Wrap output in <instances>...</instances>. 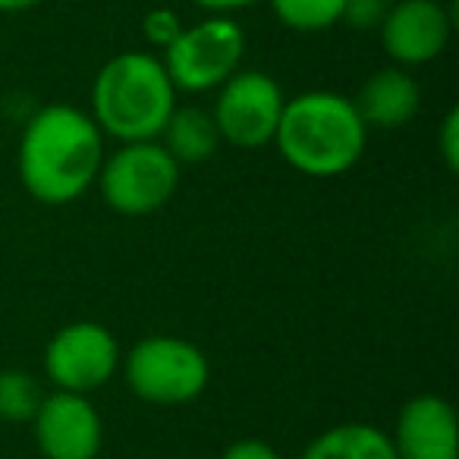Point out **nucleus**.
<instances>
[{
    "label": "nucleus",
    "instance_id": "nucleus-1",
    "mask_svg": "<svg viewBox=\"0 0 459 459\" xmlns=\"http://www.w3.org/2000/svg\"><path fill=\"white\" fill-rule=\"evenodd\" d=\"M104 133L73 104H48L20 139V179L45 204H70L95 186L104 164Z\"/></svg>",
    "mask_w": 459,
    "mask_h": 459
},
{
    "label": "nucleus",
    "instance_id": "nucleus-2",
    "mask_svg": "<svg viewBox=\"0 0 459 459\" xmlns=\"http://www.w3.org/2000/svg\"><path fill=\"white\" fill-rule=\"evenodd\" d=\"M274 145L293 170L315 179L343 177L362 160L368 126L352 98L337 91H302L287 98Z\"/></svg>",
    "mask_w": 459,
    "mask_h": 459
},
{
    "label": "nucleus",
    "instance_id": "nucleus-3",
    "mask_svg": "<svg viewBox=\"0 0 459 459\" xmlns=\"http://www.w3.org/2000/svg\"><path fill=\"white\" fill-rule=\"evenodd\" d=\"M164 64L154 54L123 51L98 70L91 85V120L117 142H152L177 108Z\"/></svg>",
    "mask_w": 459,
    "mask_h": 459
},
{
    "label": "nucleus",
    "instance_id": "nucleus-4",
    "mask_svg": "<svg viewBox=\"0 0 459 459\" xmlns=\"http://www.w3.org/2000/svg\"><path fill=\"white\" fill-rule=\"evenodd\" d=\"M123 377L152 406H183L204 394L211 381L208 356L192 340L173 333L145 337L120 359Z\"/></svg>",
    "mask_w": 459,
    "mask_h": 459
},
{
    "label": "nucleus",
    "instance_id": "nucleus-5",
    "mask_svg": "<svg viewBox=\"0 0 459 459\" xmlns=\"http://www.w3.org/2000/svg\"><path fill=\"white\" fill-rule=\"evenodd\" d=\"M95 183L117 214L148 217L173 198L179 186V164L158 139L126 142L104 158Z\"/></svg>",
    "mask_w": 459,
    "mask_h": 459
},
{
    "label": "nucleus",
    "instance_id": "nucleus-6",
    "mask_svg": "<svg viewBox=\"0 0 459 459\" xmlns=\"http://www.w3.org/2000/svg\"><path fill=\"white\" fill-rule=\"evenodd\" d=\"M246 54V35L233 16H208L195 26L183 29L179 39L164 51L167 76L173 89L202 95L221 89L233 73H239V60Z\"/></svg>",
    "mask_w": 459,
    "mask_h": 459
},
{
    "label": "nucleus",
    "instance_id": "nucleus-7",
    "mask_svg": "<svg viewBox=\"0 0 459 459\" xmlns=\"http://www.w3.org/2000/svg\"><path fill=\"white\" fill-rule=\"evenodd\" d=\"M283 104H287V98H283V89L274 76L243 70L233 73L217 89L211 117H214L221 142H230L237 148H262L274 142Z\"/></svg>",
    "mask_w": 459,
    "mask_h": 459
},
{
    "label": "nucleus",
    "instance_id": "nucleus-8",
    "mask_svg": "<svg viewBox=\"0 0 459 459\" xmlns=\"http://www.w3.org/2000/svg\"><path fill=\"white\" fill-rule=\"evenodd\" d=\"M120 359V343L108 327L98 321H73L48 340L45 375L57 390L89 396L117 375Z\"/></svg>",
    "mask_w": 459,
    "mask_h": 459
},
{
    "label": "nucleus",
    "instance_id": "nucleus-9",
    "mask_svg": "<svg viewBox=\"0 0 459 459\" xmlns=\"http://www.w3.org/2000/svg\"><path fill=\"white\" fill-rule=\"evenodd\" d=\"M35 444L45 459H98L104 446V425L85 394L54 390L32 415Z\"/></svg>",
    "mask_w": 459,
    "mask_h": 459
},
{
    "label": "nucleus",
    "instance_id": "nucleus-10",
    "mask_svg": "<svg viewBox=\"0 0 459 459\" xmlns=\"http://www.w3.org/2000/svg\"><path fill=\"white\" fill-rule=\"evenodd\" d=\"M381 45L396 66H425L444 54L450 41V16L437 0H400L384 10Z\"/></svg>",
    "mask_w": 459,
    "mask_h": 459
},
{
    "label": "nucleus",
    "instance_id": "nucleus-11",
    "mask_svg": "<svg viewBox=\"0 0 459 459\" xmlns=\"http://www.w3.org/2000/svg\"><path fill=\"white\" fill-rule=\"evenodd\" d=\"M396 459H459V425L453 406L437 394L412 396L390 434Z\"/></svg>",
    "mask_w": 459,
    "mask_h": 459
},
{
    "label": "nucleus",
    "instance_id": "nucleus-12",
    "mask_svg": "<svg viewBox=\"0 0 459 459\" xmlns=\"http://www.w3.org/2000/svg\"><path fill=\"white\" fill-rule=\"evenodd\" d=\"M359 117L368 129H400L419 114L421 89L409 70L384 66L362 82L359 95L352 98Z\"/></svg>",
    "mask_w": 459,
    "mask_h": 459
},
{
    "label": "nucleus",
    "instance_id": "nucleus-13",
    "mask_svg": "<svg viewBox=\"0 0 459 459\" xmlns=\"http://www.w3.org/2000/svg\"><path fill=\"white\" fill-rule=\"evenodd\" d=\"M160 145L164 152L183 164H202V160L214 158L217 145H221V133L214 126V117L202 108H173L170 120L160 129Z\"/></svg>",
    "mask_w": 459,
    "mask_h": 459
},
{
    "label": "nucleus",
    "instance_id": "nucleus-14",
    "mask_svg": "<svg viewBox=\"0 0 459 459\" xmlns=\"http://www.w3.org/2000/svg\"><path fill=\"white\" fill-rule=\"evenodd\" d=\"M302 459H396L390 434L368 421L327 428L306 446Z\"/></svg>",
    "mask_w": 459,
    "mask_h": 459
},
{
    "label": "nucleus",
    "instance_id": "nucleus-15",
    "mask_svg": "<svg viewBox=\"0 0 459 459\" xmlns=\"http://www.w3.org/2000/svg\"><path fill=\"white\" fill-rule=\"evenodd\" d=\"M271 10L293 32H325L343 22L346 0H271Z\"/></svg>",
    "mask_w": 459,
    "mask_h": 459
},
{
    "label": "nucleus",
    "instance_id": "nucleus-16",
    "mask_svg": "<svg viewBox=\"0 0 459 459\" xmlns=\"http://www.w3.org/2000/svg\"><path fill=\"white\" fill-rule=\"evenodd\" d=\"M41 400H45V394H41L39 381L29 371H0V419L4 421H32Z\"/></svg>",
    "mask_w": 459,
    "mask_h": 459
},
{
    "label": "nucleus",
    "instance_id": "nucleus-17",
    "mask_svg": "<svg viewBox=\"0 0 459 459\" xmlns=\"http://www.w3.org/2000/svg\"><path fill=\"white\" fill-rule=\"evenodd\" d=\"M183 29H186L183 20H179L177 10H170V7H154L152 13L145 16V22H142V35H145L148 45L158 48V51H167V48L179 39Z\"/></svg>",
    "mask_w": 459,
    "mask_h": 459
},
{
    "label": "nucleus",
    "instance_id": "nucleus-18",
    "mask_svg": "<svg viewBox=\"0 0 459 459\" xmlns=\"http://www.w3.org/2000/svg\"><path fill=\"white\" fill-rule=\"evenodd\" d=\"M384 20V4L381 0H346L343 22L356 29H377Z\"/></svg>",
    "mask_w": 459,
    "mask_h": 459
},
{
    "label": "nucleus",
    "instance_id": "nucleus-19",
    "mask_svg": "<svg viewBox=\"0 0 459 459\" xmlns=\"http://www.w3.org/2000/svg\"><path fill=\"white\" fill-rule=\"evenodd\" d=\"M437 145H440V154H444L446 167H450V170H456V167H459V110L456 108L446 110L444 123H440Z\"/></svg>",
    "mask_w": 459,
    "mask_h": 459
},
{
    "label": "nucleus",
    "instance_id": "nucleus-20",
    "mask_svg": "<svg viewBox=\"0 0 459 459\" xmlns=\"http://www.w3.org/2000/svg\"><path fill=\"white\" fill-rule=\"evenodd\" d=\"M221 459H281V453L258 437H243V440H237V444H230L227 450L221 453Z\"/></svg>",
    "mask_w": 459,
    "mask_h": 459
},
{
    "label": "nucleus",
    "instance_id": "nucleus-21",
    "mask_svg": "<svg viewBox=\"0 0 459 459\" xmlns=\"http://www.w3.org/2000/svg\"><path fill=\"white\" fill-rule=\"evenodd\" d=\"M198 10H204L208 16H230L237 13V10H246L252 7V4H258V0H192Z\"/></svg>",
    "mask_w": 459,
    "mask_h": 459
},
{
    "label": "nucleus",
    "instance_id": "nucleus-22",
    "mask_svg": "<svg viewBox=\"0 0 459 459\" xmlns=\"http://www.w3.org/2000/svg\"><path fill=\"white\" fill-rule=\"evenodd\" d=\"M39 4L41 0H0V13H26Z\"/></svg>",
    "mask_w": 459,
    "mask_h": 459
}]
</instances>
